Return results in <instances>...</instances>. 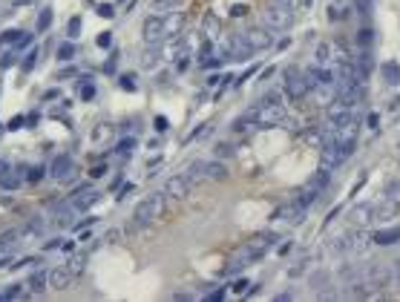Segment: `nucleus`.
Segmentation results:
<instances>
[{"label":"nucleus","mask_w":400,"mask_h":302,"mask_svg":"<svg viewBox=\"0 0 400 302\" xmlns=\"http://www.w3.org/2000/svg\"><path fill=\"white\" fill-rule=\"evenodd\" d=\"M178 26H181V15L173 12V15H161V12H153L150 18H144V26H141V35H144V43H161L164 38L176 35Z\"/></svg>","instance_id":"obj_1"},{"label":"nucleus","mask_w":400,"mask_h":302,"mask_svg":"<svg viewBox=\"0 0 400 302\" xmlns=\"http://www.w3.org/2000/svg\"><path fill=\"white\" fill-rule=\"evenodd\" d=\"M161 213H164V193H150L133 207V225L135 227H150Z\"/></svg>","instance_id":"obj_2"},{"label":"nucleus","mask_w":400,"mask_h":302,"mask_svg":"<svg viewBox=\"0 0 400 302\" xmlns=\"http://www.w3.org/2000/svg\"><path fill=\"white\" fill-rule=\"evenodd\" d=\"M328 178H331V173L320 167V173H314L311 178H308V181H305V184H302V187L297 190L294 201H297V204H302V207H311L314 201L320 199V193H323V190L328 187Z\"/></svg>","instance_id":"obj_3"},{"label":"nucleus","mask_w":400,"mask_h":302,"mask_svg":"<svg viewBox=\"0 0 400 302\" xmlns=\"http://www.w3.org/2000/svg\"><path fill=\"white\" fill-rule=\"evenodd\" d=\"M184 173H187L193 181H222L225 176H227V167H225L219 158H199V161H193Z\"/></svg>","instance_id":"obj_4"},{"label":"nucleus","mask_w":400,"mask_h":302,"mask_svg":"<svg viewBox=\"0 0 400 302\" xmlns=\"http://www.w3.org/2000/svg\"><path fill=\"white\" fill-rule=\"evenodd\" d=\"M294 21H297V12H291L285 6H276V3H268L265 12H262V23L271 32H285L294 26Z\"/></svg>","instance_id":"obj_5"},{"label":"nucleus","mask_w":400,"mask_h":302,"mask_svg":"<svg viewBox=\"0 0 400 302\" xmlns=\"http://www.w3.org/2000/svg\"><path fill=\"white\" fill-rule=\"evenodd\" d=\"M282 78H285V92H288V98L294 101H300V98H305L308 95V81H305V72L300 69V66H285L282 69Z\"/></svg>","instance_id":"obj_6"},{"label":"nucleus","mask_w":400,"mask_h":302,"mask_svg":"<svg viewBox=\"0 0 400 302\" xmlns=\"http://www.w3.org/2000/svg\"><path fill=\"white\" fill-rule=\"evenodd\" d=\"M193 184H196V181H193L187 173H178V176H173V178H167V184H164V196L181 201V199H187V196H190Z\"/></svg>","instance_id":"obj_7"},{"label":"nucleus","mask_w":400,"mask_h":302,"mask_svg":"<svg viewBox=\"0 0 400 302\" xmlns=\"http://www.w3.org/2000/svg\"><path fill=\"white\" fill-rule=\"evenodd\" d=\"M242 35V41L250 46V52L256 55V52H265L268 46L274 43V35H271V29H248V32H239Z\"/></svg>","instance_id":"obj_8"},{"label":"nucleus","mask_w":400,"mask_h":302,"mask_svg":"<svg viewBox=\"0 0 400 302\" xmlns=\"http://www.w3.org/2000/svg\"><path fill=\"white\" fill-rule=\"evenodd\" d=\"M351 118H357V109H351L349 104H343L340 98H334L331 107H328V124H331V127H343V124H349Z\"/></svg>","instance_id":"obj_9"},{"label":"nucleus","mask_w":400,"mask_h":302,"mask_svg":"<svg viewBox=\"0 0 400 302\" xmlns=\"http://www.w3.org/2000/svg\"><path fill=\"white\" fill-rule=\"evenodd\" d=\"M340 58H343V52H337L331 41L317 43V49H314V66H334Z\"/></svg>","instance_id":"obj_10"},{"label":"nucleus","mask_w":400,"mask_h":302,"mask_svg":"<svg viewBox=\"0 0 400 302\" xmlns=\"http://www.w3.org/2000/svg\"><path fill=\"white\" fill-rule=\"evenodd\" d=\"M400 213V199L395 196H386L380 204L372 207V222H389V219H395Z\"/></svg>","instance_id":"obj_11"},{"label":"nucleus","mask_w":400,"mask_h":302,"mask_svg":"<svg viewBox=\"0 0 400 302\" xmlns=\"http://www.w3.org/2000/svg\"><path fill=\"white\" fill-rule=\"evenodd\" d=\"M49 176L58 178V181H69V178L75 176V161H72V155H58V158L49 164Z\"/></svg>","instance_id":"obj_12"},{"label":"nucleus","mask_w":400,"mask_h":302,"mask_svg":"<svg viewBox=\"0 0 400 302\" xmlns=\"http://www.w3.org/2000/svg\"><path fill=\"white\" fill-rule=\"evenodd\" d=\"M44 233H46L44 216H35V219H29L21 230H18V242H35V239H41Z\"/></svg>","instance_id":"obj_13"},{"label":"nucleus","mask_w":400,"mask_h":302,"mask_svg":"<svg viewBox=\"0 0 400 302\" xmlns=\"http://www.w3.org/2000/svg\"><path fill=\"white\" fill-rule=\"evenodd\" d=\"M69 201H72V207H75L78 213H84L89 204H95V201H98V190H95V187H87V184H84V187H78L75 193L69 196Z\"/></svg>","instance_id":"obj_14"},{"label":"nucleus","mask_w":400,"mask_h":302,"mask_svg":"<svg viewBox=\"0 0 400 302\" xmlns=\"http://www.w3.org/2000/svg\"><path fill=\"white\" fill-rule=\"evenodd\" d=\"M72 279H75V274H72V268H69V265H58V268H52V271H49V288H55V291L69 288Z\"/></svg>","instance_id":"obj_15"},{"label":"nucleus","mask_w":400,"mask_h":302,"mask_svg":"<svg viewBox=\"0 0 400 302\" xmlns=\"http://www.w3.org/2000/svg\"><path fill=\"white\" fill-rule=\"evenodd\" d=\"M346 239H349V256H363L375 245L372 236H366L363 230H351V233H346Z\"/></svg>","instance_id":"obj_16"},{"label":"nucleus","mask_w":400,"mask_h":302,"mask_svg":"<svg viewBox=\"0 0 400 302\" xmlns=\"http://www.w3.org/2000/svg\"><path fill=\"white\" fill-rule=\"evenodd\" d=\"M75 216H78V210L72 207V201H58L55 207H52V222L55 225H61V227H69L72 222H75Z\"/></svg>","instance_id":"obj_17"},{"label":"nucleus","mask_w":400,"mask_h":302,"mask_svg":"<svg viewBox=\"0 0 400 302\" xmlns=\"http://www.w3.org/2000/svg\"><path fill=\"white\" fill-rule=\"evenodd\" d=\"M343 164V158H340V152H337V147H334V141H328V144H320V167L323 170H337Z\"/></svg>","instance_id":"obj_18"},{"label":"nucleus","mask_w":400,"mask_h":302,"mask_svg":"<svg viewBox=\"0 0 400 302\" xmlns=\"http://www.w3.org/2000/svg\"><path fill=\"white\" fill-rule=\"evenodd\" d=\"M308 213V207H302V204H297V201H291L285 207H279L276 210V219H282V222H291V225H300L302 219Z\"/></svg>","instance_id":"obj_19"},{"label":"nucleus","mask_w":400,"mask_h":302,"mask_svg":"<svg viewBox=\"0 0 400 302\" xmlns=\"http://www.w3.org/2000/svg\"><path fill=\"white\" fill-rule=\"evenodd\" d=\"M354 66H357L360 81L366 84V78L372 75V66H375V55H372V49H360V55L354 58Z\"/></svg>","instance_id":"obj_20"},{"label":"nucleus","mask_w":400,"mask_h":302,"mask_svg":"<svg viewBox=\"0 0 400 302\" xmlns=\"http://www.w3.org/2000/svg\"><path fill=\"white\" fill-rule=\"evenodd\" d=\"M161 64V46L158 43H147L144 52H141V66L144 69H156Z\"/></svg>","instance_id":"obj_21"},{"label":"nucleus","mask_w":400,"mask_h":302,"mask_svg":"<svg viewBox=\"0 0 400 302\" xmlns=\"http://www.w3.org/2000/svg\"><path fill=\"white\" fill-rule=\"evenodd\" d=\"M372 242H375V245H398V242H400V225H398V227H383V230H375V233H372Z\"/></svg>","instance_id":"obj_22"},{"label":"nucleus","mask_w":400,"mask_h":302,"mask_svg":"<svg viewBox=\"0 0 400 302\" xmlns=\"http://www.w3.org/2000/svg\"><path fill=\"white\" fill-rule=\"evenodd\" d=\"M46 285H49V274H46V271H32V274H29V279H26L29 294H44Z\"/></svg>","instance_id":"obj_23"},{"label":"nucleus","mask_w":400,"mask_h":302,"mask_svg":"<svg viewBox=\"0 0 400 302\" xmlns=\"http://www.w3.org/2000/svg\"><path fill=\"white\" fill-rule=\"evenodd\" d=\"M383 81L389 86L400 84V64L398 61H386V64H383Z\"/></svg>","instance_id":"obj_24"},{"label":"nucleus","mask_w":400,"mask_h":302,"mask_svg":"<svg viewBox=\"0 0 400 302\" xmlns=\"http://www.w3.org/2000/svg\"><path fill=\"white\" fill-rule=\"evenodd\" d=\"M21 184H23V178H21V173L18 170L0 173V187H3V190H18Z\"/></svg>","instance_id":"obj_25"},{"label":"nucleus","mask_w":400,"mask_h":302,"mask_svg":"<svg viewBox=\"0 0 400 302\" xmlns=\"http://www.w3.org/2000/svg\"><path fill=\"white\" fill-rule=\"evenodd\" d=\"M372 207L375 204H357L354 210H351V219H354L357 225H369L372 222Z\"/></svg>","instance_id":"obj_26"},{"label":"nucleus","mask_w":400,"mask_h":302,"mask_svg":"<svg viewBox=\"0 0 400 302\" xmlns=\"http://www.w3.org/2000/svg\"><path fill=\"white\" fill-rule=\"evenodd\" d=\"M372 43H375V29H372V26H360V32H357V46H360V49H372Z\"/></svg>","instance_id":"obj_27"},{"label":"nucleus","mask_w":400,"mask_h":302,"mask_svg":"<svg viewBox=\"0 0 400 302\" xmlns=\"http://www.w3.org/2000/svg\"><path fill=\"white\" fill-rule=\"evenodd\" d=\"M21 38H23V32H18V29H6V32L0 35V49H3V46H12V49H15V46L21 43Z\"/></svg>","instance_id":"obj_28"},{"label":"nucleus","mask_w":400,"mask_h":302,"mask_svg":"<svg viewBox=\"0 0 400 302\" xmlns=\"http://www.w3.org/2000/svg\"><path fill=\"white\" fill-rule=\"evenodd\" d=\"M184 0H150V6H153V12H170V9H178Z\"/></svg>","instance_id":"obj_29"},{"label":"nucleus","mask_w":400,"mask_h":302,"mask_svg":"<svg viewBox=\"0 0 400 302\" xmlns=\"http://www.w3.org/2000/svg\"><path fill=\"white\" fill-rule=\"evenodd\" d=\"M52 26V9H44L41 15H38V32H46Z\"/></svg>","instance_id":"obj_30"},{"label":"nucleus","mask_w":400,"mask_h":302,"mask_svg":"<svg viewBox=\"0 0 400 302\" xmlns=\"http://www.w3.org/2000/svg\"><path fill=\"white\" fill-rule=\"evenodd\" d=\"M58 58H61V61H72V58H75V46H72V43H61V46H58Z\"/></svg>","instance_id":"obj_31"},{"label":"nucleus","mask_w":400,"mask_h":302,"mask_svg":"<svg viewBox=\"0 0 400 302\" xmlns=\"http://www.w3.org/2000/svg\"><path fill=\"white\" fill-rule=\"evenodd\" d=\"M259 104H282V92H279V89H271V92H265V95L259 98Z\"/></svg>","instance_id":"obj_32"},{"label":"nucleus","mask_w":400,"mask_h":302,"mask_svg":"<svg viewBox=\"0 0 400 302\" xmlns=\"http://www.w3.org/2000/svg\"><path fill=\"white\" fill-rule=\"evenodd\" d=\"M23 297V285H9V291L0 294V300H21Z\"/></svg>","instance_id":"obj_33"},{"label":"nucleus","mask_w":400,"mask_h":302,"mask_svg":"<svg viewBox=\"0 0 400 302\" xmlns=\"http://www.w3.org/2000/svg\"><path fill=\"white\" fill-rule=\"evenodd\" d=\"M311 285L314 288H325V285H328V271H317V274H311Z\"/></svg>","instance_id":"obj_34"},{"label":"nucleus","mask_w":400,"mask_h":302,"mask_svg":"<svg viewBox=\"0 0 400 302\" xmlns=\"http://www.w3.org/2000/svg\"><path fill=\"white\" fill-rule=\"evenodd\" d=\"M121 89H127V92H135V89H138V81H135V75H121Z\"/></svg>","instance_id":"obj_35"},{"label":"nucleus","mask_w":400,"mask_h":302,"mask_svg":"<svg viewBox=\"0 0 400 302\" xmlns=\"http://www.w3.org/2000/svg\"><path fill=\"white\" fill-rule=\"evenodd\" d=\"M130 150H135V138H124V141L115 147V152H118V155H127Z\"/></svg>","instance_id":"obj_36"},{"label":"nucleus","mask_w":400,"mask_h":302,"mask_svg":"<svg viewBox=\"0 0 400 302\" xmlns=\"http://www.w3.org/2000/svg\"><path fill=\"white\" fill-rule=\"evenodd\" d=\"M69 268H72V274H75V277H78V274H81V271H84V256H81V253H78V256H72L67 262Z\"/></svg>","instance_id":"obj_37"},{"label":"nucleus","mask_w":400,"mask_h":302,"mask_svg":"<svg viewBox=\"0 0 400 302\" xmlns=\"http://www.w3.org/2000/svg\"><path fill=\"white\" fill-rule=\"evenodd\" d=\"M78 32H81V18H72L67 23V35L69 38H78Z\"/></svg>","instance_id":"obj_38"},{"label":"nucleus","mask_w":400,"mask_h":302,"mask_svg":"<svg viewBox=\"0 0 400 302\" xmlns=\"http://www.w3.org/2000/svg\"><path fill=\"white\" fill-rule=\"evenodd\" d=\"M372 3H375V0H354V6H357L360 15H372Z\"/></svg>","instance_id":"obj_39"},{"label":"nucleus","mask_w":400,"mask_h":302,"mask_svg":"<svg viewBox=\"0 0 400 302\" xmlns=\"http://www.w3.org/2000/svg\"><path fill=\"white\" fill-rule=\"evenodd\" d=\"M46 176V167H32V170H29V176H26V178H29V181H41V178H44Z\"/></svg>","instance_id":"obj_40"},{"label":"nucleus","mask_w":400,"mask_h":302,"mask_svg":"<svg viewBox=\"0 0 400 302\" xmlns=\"http://www.w3.org/2000/svg\"><path fill=\"white\" fill-rule=\"evenodd\" d=\"M35 58H38V52H35V49H32V52H29V55H26V58H23V72H29V69H32V66H35Z\"/></svg>","instance_id":"obj_41"},{"label":"nucleus","mask_w":400,"mask_h":302,"mask_svg":"<svg viewBox=\"0 0 400 302\" xmlns=\"http://www.w3.org/2000/svg\"><path fill=\"white\" fill-rule=\"evenodd\" d=\"M271 3H276V6H285L291 12H297L300 9V0H271Z\"/></svg>","instance_id":"obj_42"},{"label":"nucleus","mask_w":400,"mask_h":302,"mask_svg":"<svg viewBox=\"0 0 400 302\" xmlns=\"http://www.w3.org/2000/svg\"><path fill=\"white\" fill-rule=\"evenodd\" d=\"M248 12H250V9H248V6H245V3H236V6H233V9H230V15H233V18H245V15H248Z\"/></svg>","instance_id":"obj_43"},{"label":"nucleus","mask_w":400,"mask_h":302,"mask_svg":"<svg viewBox=\"0 0 400 302\" xmlns=\"http://www.w3.org/2000/svg\"><path fill=\"white\" fill-rule=\"evenodd\" d=\"M98 46H101V49L112 46V35H110V32H101V35H98Z\"/></svg>","instance_id":"obj_44"},{"label":"nucleus","mask_w":400,"mask_h":302,"mask_svg":"<svg viewBox=\"0 0 400 302\" xmlns=\"http://www.w3.org/2000/svg\"><path fill=\"white\" fill-rule=\"evenodd\" d=\"M98 15H101V18H112V15H115V9H112L110 3H101V6H98Z\"/></svg>","instance_id":"obj_45"},{"label":"nucleus","mask_w":400,"mask_h":302,"mask_svg":"<svg viewBox=\"0 0 400 302\" xmlns=\"http://www.w3.org/2000/svg\"><path fill=\"white\" fill-rule=\"evenodd\" d=\"M305 265H308V262H300L297 268H288V277H302V274H305Z\"/></svg>","instance_id":"obj_46"},{"label":"nucleus","mask_w":400,"mask_h":302,"mask_svg":"<svg viewBox=\"0 0 400 302\" xmlns=\"http://www.w3.org/2000/svg\"><path fill=\"white\" fill-rule=\"evenodd\" d=\"M15 55H18L15 49H12V52H6V55H3V61H0V66H12V64H15Z\"/></svg>","instance_id":"obj_47"},{"label":"nucleus","mask_w":400,"mask_h":302,"mask_svg":"<svg viewBox=\"0 0 400 302\" xmlns=\"http://www.w3.org/2000/svg\"><path fill=\"white\" fill-rule=\"evenodd\" d=\"M92 95H95V86H92V84H87L84 89H81V98H84V101H89Z\"/></svg>","instance_id":"obj_48"},{"label":"nucleus","mask_w":400,"mask_h":302,"mask_svg":"<svg viewBox=\"0 0 400 302\" xmlns=\"http://www.w3.org/2000/svg\"><path fill=\"white\" fill-rule=\"evenodd\" d=\"M248 288H250V285H248V279H239L236 285H233V291H236V294H248Z\"/></svg>","instance_id":"obj_49"},{"label":"nucleus","mask_w":400,"mask_h":302,"mask_svg":"<svg viewBox=\"0 0 400 302\" xmlns=\"http://www.w3.org/2000/svg\"><path fill=\"white\" fill-rule=\"evenodd\" d=\"M230 147H227V144H219V147H216V158H222V155H230Z\"/></svg>","instance_id":"obj_50"},{"label":"nucleus","mask_w":400,"mask_h":302,"mask_svg":"<svg viewBox=\"0 0 400 302\" xmlns=\"http://www.w3.org/2000/svg\"><path fill=\"white\" fill-rule=\"evenodd\" d=\"M377 124H380V115L372 112V115H369V129H377Z\"/></svg>","instance_id":"obj_51"},{"label":"nucleus","mask_w":400,"mask_h":302,"mask_svg":"<svg viewBox=\"0 0 400 302\" xmlns=\"http://www.w3.org/2000/svg\"><path fill=\"white\" fill-rule=\"evenodd\" d=\"M156 129H158V132H164V129H167V118H164V115H158V118H156Z\"/></svg>","instance_id":"obj_52"},{"label":"nucleus","mask_w":400,"mask_h":302,"mask_svg":"<svg viewBox=\"0 0 400 302\" xmlns=\"http://www.w3.org/2000/svg\"><path fill=\"white\" fill-rule=\"evenodd\" d=\"M392 277H395V282L400 285V259L395 262V265H392Z\"/></svg>","instance_id":"obj_53"},{"label":"nucleus","mask_w":400,"mask_h":302,"mask_svg":"<svg viewBox=\"0 0 400 302\" xmlns=\"http://www.w3.org/2000/svg\"><path fill=\"white\" fill-rule=\"evenodd\" d=\"M23 127V118L21 115H18V118H12V121H9V129H21Z\"/></svg>","instance_id":"obj_54"},{"label":"nucleus","mask_w":400,"mask_h":302,"mask_svg":"<svg viewBox=\"0 0 400 302\" xmlns=\"http://www.w3.org/2000/svg\"><path fill=\"white\" fill-rule=\"evenodd\" d=\"M118 236H121V230H115V227H112V230H107V236H104V239H107V242H115Z\"/></svg>","instance_id":"obj_55"},{"label":"nucleus","mask_w":400,"mask_h":302,"mask_svg":"<svg viewBox=\"0 0 400 302\" xmlns=\"http://www.w3.org/2000/svg\"><path fill=\"white\" fill-rule=\"evenodd\" d=\"M222 297H225V291H213V294H207V300H210V302H219Z\"/></svg>","instance_id":"obj_56"},{"label":"nucleus","mask_w":400,"mask_h":302,"mask_svg":"<svg viewBox=\"0 0 400 302\" xmlns=\"http://www.w3.org/2000/svg\"><path fill=\"white\" fill-rule=\"evenodd\" d=\"M9 265H12V259L6 256V253H0V271H3V268H9Z\"/></svg>","instance_id":"obj_57"},{"label":"nucleus","mask_w":400,"mask_h":302,"mask_svg":"<svg viewBox=\"0 0 400 302\" xmlns=\"http://www.w3.org/2000/svg\"><path fill=\"white\" fill-rule=\"evenodd\" d=\"M294 300V294H276V302H288Z\"/></svg>","instance_id":"obj_58"},{"label":"nucleus","mask_w":400,"mask_h":302,"mask_svg":"<svg viewBox=\"0 0 400 302\" xmlns=\"http://www.w3.org/2000/svg\"><path fill=\"white\" fill-rule=\"evenodd\" d=\"M6 170H9V164H6V161L0 158V173H6Z\"/></svg>","instance_id":"obj_59"},{"label":"nucleus","mask_w":400,"mask_h":302,"mask_svg":"<svg viewBox=\"0 0 400 302\" xmlns=\"http://www.w3.org/2000/svg\"><path fill=\"white\" fill-rule=\"evenodd\" d=\"M15 3H18V6H23V3H29V0H15Z\"/></svg>","instance_id":"obj_60"}]
</instances>
